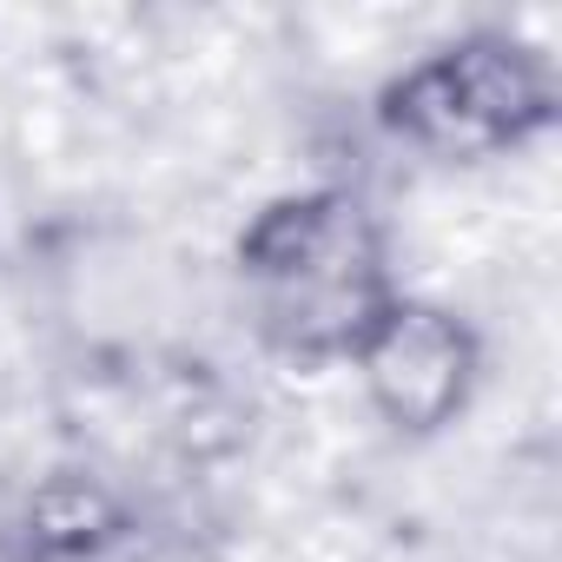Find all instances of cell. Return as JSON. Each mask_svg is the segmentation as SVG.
Instances as JSON below:
<instances>
[{"label": "cell", "mask_w": 562, "mask_h": 562, "mask_svg": "<svg viewBox=\"0 0 562 562\" xmlns=\"http://www.w3.org/2000/svg\"><path fill=\"white\" fill-rule=\"evenodd\" d=\"M251 331L292 364H351L364 331L397 305L391 245L351 186L271 199L232 251Z\"/></svg>", "instance_id": "obj_1"}, {"label": "cell", "mask_w": 562, "mask_h": 562, "mask_svg": "<svg viewBox=\"0 0 562 562\" xmlns=\"http://www.w3.org/2000/svg\"><path fill=\"white\" fill-rule=\"evenodd\" d=\"M555 67L516 34H457L384 80L378 126L430 166L509 159L555 126Z\"/></svg>", "instance_id": "obj_2"}, {"label": "cell", "mask_w": 562, "mask_h": 562, "mask_svg": "<svg viewBox=\"0 0 562 562\" xmlns=\"http://www.w3.org/2000/svg\"><path fill=\"white\" fill-rule=\"evenodd\" d=\"M351 371H358L364 404L378 411V424L391 437L424 443V437L450 430L470 411L476 378H483V345L457 312L397 292V305L351 351Z\"/></svg>", "instance_id": "obj_3"}, {"label": "cell", "mask_w": 562, "mask_h": 562, "mask_svg": "<svg viewBox=\"0 0 562 562\" xmlns=\"http://www.w3.org/2000/svg\"><path fill=\"white\" fill-rule=\"evenodd\" d=\"M120 529H126V509L113 503V490L100 476L60 470L27 496V516H21L14 536L27 542L34 562H80V555L106 549Z\"/></svg>", "instance_id": "obj_4"}, {"label": "cell", "mask_w": 562, "mask_h": 562, "mask_svg": "<svg viewBox=\"0 0 562 562\" xmlns=\"http://www.w3.org/2000/svg\"><path fill=\"white\" fill-rule=\"evenodd\" d=\"M0 562H34V555H27V542H21L14 529H0Z\"/></svg>", "instance_id": "obj_5"}]
</instances>
